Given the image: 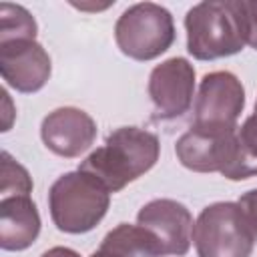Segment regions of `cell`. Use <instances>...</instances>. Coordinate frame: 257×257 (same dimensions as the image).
<instances>
[{"mask_svg": "<svg viewBox=\"0 0 257 257\" xmlns=\"http://www.w3.org/2000/svg\"><path fill=\"white\" fill-rule=\"evenodd\" d=\"M159 155L161 143L157 135L139 126H120L112 131L104 145L94 149L78 169L96 177L110 193H118L149 173L157 165Z\"/></svg>", "mask_w": 257, "mask_h": 257, "instance_id": "obj_1", "label": "cell"}, {"mask_svg": "<svg viewBox=\"0 0 257 257\" xmlns=\"http://www.w3.org/2000/svg\"><path fill=\"white\" fill-rule=\"evenodd\" d=\"M108 205L110 191L80 169L60 175L48 191L50 219L58 231L70 235L92 231L104 219Z\"/></svg>", "mask_w": 257, "mask_h": 257, "instance_id": "obj_2", "label": "cell"}, {"mask_svg": "<svg viewBox=\"0 0 257 257\" xmlns=\"http://www.w3.org/2000/svg\"><path fill=\"white\" fill-rule=\"evenodd\" d=\"M187 50L197 60H217L243 50L235 12L229 0H205L187 10Z\"/></svg>", "mask_w": 257, "mask_h": 257, "instance_id": "obj_3", "label": "cell"}, {"mask_svg": "<svg viewBox=\"0 0 257 257\" xmlns=\"http://www.w3.org/2000/svg\"><path fill=\"white\" fill-rule=\"evenodd\" d=\"M114 42L118 50L133 60H155L175 42L173 16L157 2L133 4L114 24Z\"/></svg>", "mask_w": 257, "mask_h": 257, "instance_id": "obj_4", "label": "cell"}, {"mask_svg": "<svg viewBox=\"0 0 257 257\" xmlns=\"http://www.w3.org/2000/svg\"><path fill=\"white\" fill-rule=\"evenodd\" d=\"M193 245L199 257H251L255 239L239 203L217 201L199 213Z\"/></svg>", "mask_w": 257, "mask_h": 257, "instance_id": "obj_5", "label": "cell"}, {"mask_svg": "<svg viewBox=\"0 0 257 257\" xmlns=\"http://www.w3.org/2000/svg\"><path fill=\"white\" fill-rule=\"evenodd\" d=\"M245 108L243 82L229 70L207 72L195 94V120L201 126L235 128Z\"/></svg>", "mask_w": 257, "mask_h": 257, "instance_id": "obj_6", "label": "cell"}, {"mask_svg": "<svg viewBox=\"0 0 257 257\" xmlns=\"http://www.w3.org/2000/svg\"><path fill=\"white\" fill-rule=\"evenodd\" d=\"M155 118L173 120L189 112L195 96V68L183 56L163 60L151 70L147 84Z\"/></svg>", "mask_w": 257, "mask_h": 257, "instance_id": "obj_7", "label": "cell"}, {"mask_svg": "<svg viewBox=\"0 0 257 257\" xmlns=\"http://www.w3.org/2000/svg\"><path fill=\"white\" fill-rule=\"evenodd\" d=\"M235 128L191 124L175 145L179 163L195 173H223L233 157Z\"/></svg>", "mask_w": 257, "mask_h": 257, "instance_id": "obj_8", "label": "cell"}, {"mask_svg": "<svg viewBox=\"0 0 257 257\" xmlns=\"http://www.w3.org/2000/svg\"><path fill=\"white\" fill-rule=\"evenodd\" d=\"M50 72V56L34 38L10 40L0 44V74L2 80L16 92H38L48 82Z\"/></svg>", "mask_w": 257, "mask_h": 257, "instance_id": "obj_9", "label": "cell"}, {"mask_svg": "<svg viewBox=\"0 0 257 257\" xmlns=\"http://www.w3.org/2000/svg\"><path fill=\"white\" fill-rule=\"evenodd\" d=\"M137 225L145 227L159 241L163 255L183 257L193 241V215L175 199H153L137 213Z\"/></svg>", "mask_w": 257, "mask_h": 257, "instance_id": "obj_10", "label": "cell"}, {"mask_svg": "<svg viewBox=\"0 0 257 257\" xmlns=\"http://www.w3.org/2000/svg\"><path fill=\"white\" fill-rule=\"evenodd\" d=\"M40 139L50 153L74 159L92 147L96 139V122L82 108L60 106L42 118Z\"/></svg>", "mask_w": 257, "mask_h": 257, "instance_id": "obj_11", "label": "cell"}, {"mask_svg": "<svg viewBox=\"0 0 257 257\" xmlns=\"http://www.w3.org/2000/svg\"><path fill=\"white\" fill-rule=\"evenodd\" d=\"M40 235V213L30 195L2 197L0 201V247L24 251Z\"/></svg>", "mask_w": 257, "mask_h": 257, "instance_id": "obj_12", "label": "cell"}, {"mask_svg": "<svg viewBox=\"0 0 257 257\" xmlns=\"http://www.w3.org/2000/svg\"><path fill=\"white\" fill-rule=\"evenodd\" d=\"M229 181H245L257 177V116L251 114L235 131L233 157L221 173Z\"/></svg>", "mask_w": 257, "mask_h": 257, "instance_id": "obj_13", "label": "cell"}, {"mask_svg": "<svg viewBox=\"0 0 257 257\" xmlns=\"http://www.w3.org/2000/svg\"><path fill=\"white\" fill-rule=\"evenodd\" d=\"M36 32H38V24L24 6L12 2L0 4V44L22 38L36 40Z\"/></svg>", "mask_w": 257, "mask_h": 257, "instance_id": "obj_14", "label": "cell"}, {"mask_svg": "<svg viewBox=\"0 0 257 257\" xmlns=\"http://www.w3.org/2000/svg\"><path fill=\"white\" fill-rule=\"evenodd\" d=\"M32 177L28 171L8 153L2 151V167H0V193L2 197L30 195L32 193Z\"/></svg>", "mask_w": 257, "mask_h": 257, "instance_id": "obj_15", "label": "cell"}, {"mask_svg": "<svg viewBox=\"0 0 257 257\" xmlns=\"http://www.w3.org/2000/svg\"><path fill=\"white\" fill-rule=\"evenodd\" d=\"M245 46L257 50V0H229Z\"/></svg>", "mask_w": 257, "mask_h": 257, "instance_id": "obj_16", "label": "cell"}, {"mask_svg": "<svg viewBox=\"0 0 257 257\" xmlns=\"http://www.w3.org/2000/svg\"><path fill=\"white\" fill-rule=\"evenodd\" d=\"M237 203H239V207L245 215V221H247V225L253 233V239L257 243V189H251V191L243 193Z\"/></svg>", "mask_w": 257, "mask_h": 257, "instance_id": "obj_17", "label": "cell"}, {"mask_svg": "<svg viewBox=\"0 0 257 257\" xmlns=\"http://www.w3.org/2000/svg\"><path fill=\"white\" fill-rule=\"evenodd\" d=\"M2 133H6V131H10V126H12V122H14V118H16V108L12 106V98H10V94H8V90L6 88H2Z\"/></svg>", "mask_w": 257, "mask_h": 257, "instance_id": "obj_18", "label": "cell"}, {"mask_svg": "<svg viewBox=\"0 0 257 257\" xmlns=\"http://www.w3.org/2000/svg\"><path fill=\"white\" fill-rule=\"evenodd\" d=\"M88 257H128V255H124V253H120L118 249H114V247H110V245H106V243L100 241L98 249L92 251Z\"/></svg>", "mask_w": 257, "mask_h": 257, "instance_id": "obj_19", "label": "cell"}, {"mask_svg": "<svg viewBox=\"0 0 257 257\" xmlns=\"http://www.w3.org/2000/svg\"><path fill=\"white\" fill-rule=\"evenodd\" d=\"M40 257H80V255L70 247H50Z\"/></svg>", "mask_w": 257, "mask_h": 257, "instance_id": "obj_20", "label": "cell"}, {"mask_svg": "<svg viewBox=\"0 0 257 257\" xmlns=\"http://www.w3.org/2000/svg\"><path fill=\"white\" fill-rule=\"evenodd\" d=\"M74 6H76L78 10H92V12L96 10V12H98V10H106L110 4H104V6H92V4H90V6H88V4H74Z\"/></svg>", "mask_w": 257, "mask_h": 257, "instance_id": "obj_21", "label": "cell"}, {"mask_svg": "<svg viewBox=\"0 0 257 257\" xmlns=\"http://www.w3.org/2000/svg\"><path fill=\"white\" fill-rule=\"evenodd\" d=\"M253 114H255V116H257V100H255V112H253Z\"/></svg>", "mask_w": 257, "mask_h": 257, "instance_id": "obj_22", "label": "cell"}]
</instances>
